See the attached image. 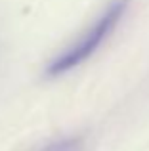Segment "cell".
<instances>
[{
    "instance_id": "obj_2",
    "label": "cell",
    "mask_w": 149,
    "mask_h": 151,
    "mask_svg": "<svg viewBox=\"0 0 149 151\" xmlns=\"http://www.w3.org/2000/svg\"><path fill=\"white\" fill-rule=\"evenodd\" d=\"M40 151H84V144L80 138H63V140L48 144Z\"/></svg>"
},
{
    "instance_id": "obj_1",
    "label": "cell",
    "mask_w": 149,
    "mask_h": 151,
    "mask_svg": "<svg viewBox=\"0 0 149 151\" xmlns=\"http://www.w3.org/2000/svg\"><path fill=\"white\" fill-rule=\"evenodd\" d=\"M130 0H113L109 6L90 23L86 31H82L69 46H65L52 61L46 65L48 77H59V75L73 71L74 67L88 61L101 46L105 44L109 37L115 33L119 23L122 21L124 14L128 10Z\"/></svg>"
}]
</instances>
